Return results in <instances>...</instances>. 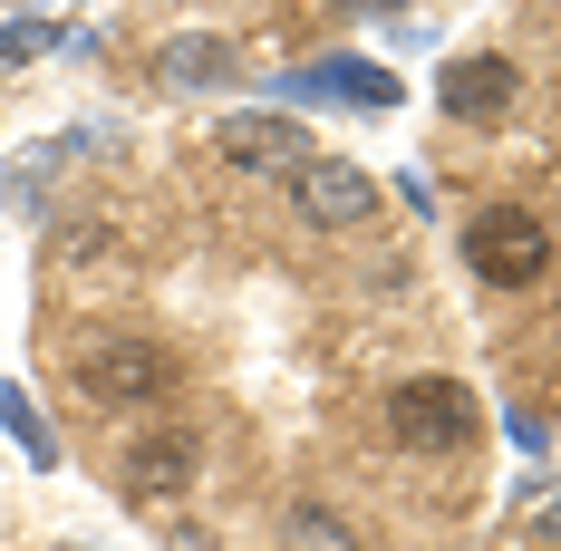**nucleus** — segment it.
<instances>
[{
	"label": "nucleus",
	"mask_w": 561,
	"mask_h": 551,
	"mask_svg": "<svg viewBox=\"0 0 561 551\" xmlns=\"http://www.w3.org/2000/svg\"><path fill=\"white\" fill-rule=\"evenodd\" d=\"M474 426H484V416H474V387L465 378H407L388 397V436L416 445V455H465Z\"/></svg>",
	"instance_id": "obj_1"
},
{
	"label": "nucleus",
	"mask_w": 561,
	"mask_h": 551,
	"mask_svg": "<svg viewBox=\"0 0 561 551\" xmlns=\"http://www.w3.org/2000/svg\"><path fill=\"white\" fill-rule=\"evenodd\" d=\"M465 262H474V280H494V290H533L542 262H552V232H542V214H523V204H494V214L465 222Z\"/></svg>",
	"instance_id": "obj_2"
},
{
	"label": "nucleus",
	"mask_w": 561,
	"mask_h": 551,
	"mask_svg": "<svg viewBox=\"0 0 561 551\" xmlns=\"http://www.w3.org/2000/svg\"><path fill=\"white\" fill-rule=\"evenodd\" d=\"M78 387L98 406H156L174 387V358L156 338H98V348H78Z\"/></svg>",
	"instance_id": "obj_3"
},
{
	"label": "nucleus",
	"mask_w": 561,
	"mask_h": 551,
	"mask_svg": "<svg viewBox=\"0 0 561 551\" xmlns=\"http://www.w3.org/2000/svg\"><path fill=\"white\" fill-rule=\"evenodd\" d=\"M194 474H204V445H194V426H156V436L126 445V494H136V503H174Z\"/></svg>",
	"instance_id": "obj_4"
},
{
	"label": "nucleus",
	"mask_w": 561,
	"mask_h": 551,
	"mask_svg": "<svg viewBox=\"0 0 561 551\" xmlns=\"http://www.w3.org/2000/svg\"><path fill=\"white\" fill-rule=\"evenodd\" d=\"M290 194H300V214L330 222V232H348V222L378 214V184H368V165H339V156H310V174H300Z\"/></svg>",
	"instance_id": "obj_5"
},
{
	"label": "nucleus",
	"mask_w": 561,
	"mask_h": 551,
	"mask_svg": "<svg viewBox=\"0 0 561 551\" xmlns=\"http://www.w3.org/2000/svg\"><path fill=\"white\" fill-rule=\"evenodd\" d=\"M224 156L242 174H290V184H300V174H310V136H300L290 116H232V126H224Z\"/></svg>",
	"instance_id": "obj_6"
},
{
	"label": "nucleus",
	"mask_w": 561,
	"mask_h": 551,
	"mask_svg": "<svg viewBox=\"0 0 561 551\" xmlns=\"http://www.w3.org/2000/svg\"><path fill=\"white\" fill-rule=\"evenodd\" d=\"M513 97H523V68H513V58H455L446 68V116H474V126H484V116H504Z\"/></svg>",
	"instance_id": "obj_7"
},
{
	"label": "nucleus",
	"mask_w": 561,
	"mask_h": 551,
	"mask_svg": "<svg viewBox=\"0 0 561 551\" xmlns=\"http://www.w3.org/2000/svg\"><path fill=\"white\" fill-rule=\"evenodd\" d=\"M290 551H358V542H348V523H339V513L300 503V513H290Z\"/></svg>",
	"instance_id": "obj_8"
},
{
	"label": "nucleus",
	"mask_w": 561,
	"mask_h": 551,
	"mask_svg": "<svg viewBox=\"0 0 561 551\" xmlns=\"http://www.w3.org/2000/svg\"><path fill=\"white\" fill-rule=\"evenodd\" d=\"M310 88H348V107H378V97H397L388 78H368V68H320V78H290V97H310Z\"/></svg>",
	"instance_id": "obj_9"
},
{
	"label": "nucleus",
	"mask_w": 561,
	"mask_h": 551,
	"mask_svg": "<svg viewBox=\"0 0 561 551\" xmlns=\"http://www.w3.org/2000/svg\"><path fill=\"white\" fill-rule=\"evenodd\" d=\"M165 68H174V78H224L232 58H224V49H204V39H184V49H174Z\"/></svg>",
	"instance_id": "obj_10"
}]
</instances>
